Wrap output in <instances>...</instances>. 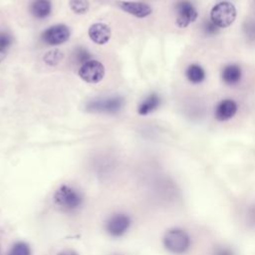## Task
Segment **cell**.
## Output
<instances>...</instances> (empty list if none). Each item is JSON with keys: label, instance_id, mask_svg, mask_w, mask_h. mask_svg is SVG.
Masks as SVG:
<instances>
[{"label": "cell", "instance_id": "6da1fadb", "mask_svg": "<svg viewBox=\"0 0 255 255\" xmlns=\"http://www.w3.org/2000/svg\"><path fill=\"white\" fill-rule=\"evenodd\" d=\"M56 204L66 211H74L82 206L84 202L83 194L73 186L63 184L54 194Z\"/></svg>", "mask_w": 255, "mask_h": 255}, {"label": "cell", "instance_id": "7a4b0ae2", "mask_svg": "<svg viewBox=\"0 0 255 255\" xmlns=\"http://www.w3.org/2000/svg\"><path fill=\"white\" fill-rule=\"evenodd\" d=\"M163 245L171 253H184L190 245L188 234L180 228H171L167 230L163 236Z\"/></svg>", "mask_w": 255, "mask_h": 255}, {"label": "cell", "instance_id": "3957f363", "mask_svg": "<svg viewBox=\"0 0 255 255\" xmlns=\"http://www.w3.org/2000/svg\"><path fill=\"white\" fill-rule=\"evenodd\" d=\"M236 18V8L228 1H222L214 5L210 11V20L218 28L229 27Z\"/></svg>", "mask_w": 255, "mask_h": 255}, {"label": "cell", "instance_id": "277c9868", "mask_svg": "<svg viewBox=\"0 0 255 255\" xmlns=\"http://www.w3.org/2000/svg\"><path fill=\"white\" fill-rule=\"evenodd\" d=\"M125 101L122 97H110L105 99H96L86 105V110L90 113L116 114L122 110Z\"/></svg>", "mask_w": 255, "mask_h": 255}, {"label": "cell", "instance_id": "5b68a950", "mask_svg": "<svg viewBox=\"0 0 255 255\" xmlns=\"http://www.w3.org/2000/svg\"><path fill=\"white\" fill-rule=\"evenodd\" d=\"M131 220L130 217L126 213H115L111 215L106 223L105 228L108 234L113 237H121L123 236L130 227Z\"/></svg>", "mask_w": 255, "mask_h": 255}, {"label": "cell", "instance_id": "8992f818", "mask_svg": "<svg viewBox=\"0 0 255 255\" xmlns=\"http://www.w3.org/2000/svg\"><path fill=\"white\" fill-rule=\"evenodd\" d=\"M176 25L185 28L197 19V11L189 0H179L175 5Z\"/></svg>", "mask_w": 255, "mask_h": 255}, {"label": "cell", "instance_id": "52a82bcc", "mask_svg": "<svg viewBox=\"0 0 255 255\" xmlns=\"http://www.w3.org/2000/svg\"><path fill=\"white\" fill-rule=\"evenodd\" d=\"M79 76L87 83L97 84L101 82L105 76V67L101 62L91 60L81 66Z\"/></svg>", "mask_w": 255, "mask_h": 255}, {"label": "cell", "instance_id": "ba28073f", "mask_svg": "<svg viewBox=\"0 0 255 255\" xmlns=\"http://www.w3.org/2000/svg\"><path fill=\"white\" fill-rule=\"evenodd\" d=\"M43 42L48 45H60L68 41L70 38V30L64 24H57L46 29L41 36Z\"/></svg>", "mask_w": 255, "mask_h": 255}, {"label": "cell", "instance_id": "9c48e42d", "mask_svg": "<svg viewBox=\"0 0 255 255\" xmlns=\"http://www.w3.org/2000/svg\"><path fill=\"white\" fill-rule=\"evenodd\" d=\"M117 5L124 10L125 12L137 17V18H144L151 14L152 10L149 5L142 3V2H136V1H118Z\"/></svg>", "mask_w": 255, "mask_h": 255}, {"label": "cell", "instance_id": "30bf717a", "mask_svg": "<svg viewBox=\"0 0 255 255\" xmlns=\"http://www.w3.org/2000/svg\"><path fill=\"white\" fill-rule=\"evenodd\" d=\"M89 36L96 44L104 45L111 39V28L104 23H95L89 28Z\"/></svg>", "mask_w": 255, "mask_h": 255}, {"label": "cell", "instance_id": "8fae6325", "mask_svg": "<svg viewBox=\"0 0 255 255\" xmlns=\"http://www.w3.org/2000/svg\"><path fill=\"white\" fill-rule=\"evenodd\" d=\"M237 112V104L233 100H223L215 108L214 117L219 122H225L233 118Z\"/></svg>", "mask_w": 255, "mask_h": 255}, {"label": "cell", "instance_id": "7c38bea8", "mask_svg": "<svg viewBox=\"0 0 255 255\" xmlns=\"http://www.w3.org/2000/svg\"><path fill=\"white\" fill-rule=\"evenodd\" d=\"M30 12L38 19L48 17L52 12L51 0H33L30 4Z\"/></svg>", "mask_w": 255, "mask_h": 255}, {"label": "cell", "instance_id": "4fadbf2b", "mask_svg": "<svg viewBox=\"0 0 255 255\" xmlns=\"http://www.w3.org/2000/svg\"><path fill=\"white\" fill-rule=\"evenodd\" d=\"M221 78L228 86L237 85L241 80V69L239 66L231 64L223 68Z\"/></svg>", "mask_w": 255, "mask_h": 255}, {"label": "cell", "instance_id": "5bb4252c", "mask_svg": "<svg viewBox=\"0 0 255 255\" xmlns=\"http://www.w3.org/2000/svg\"><path fill=\"white\" fill-rule=\"evenodd\" d=\"M159 105H160V98L158 97L157 94L152 93L140 103L137 109V113L140 116H146L151 112H153L154 110H156Z\"/></svg>", "mask_w": 255, "mask_h": 255}, {"label": "cell", "instance_id": "9a60e30c", "mask_svg": "<svg viewBox=\"0 0 255 255\" xmlns=\"http://www.w3.org/2000/svg\"><path fill=\"white\" fill-rule=\"evenodd\" d=\"M185 75L188 81L191 82L192 84H199L205 78L204 70L199 65H196V64L189 65L188 68L186 69Z\"/></svg>", "mask_w": 255, "mask_h": 255}, {"label": "cell", "instance_id": "2e32d148", "mask_svg": "<svg viewBox=\"0 0 255 255\" xmlns=\"http://www.w3.org/2000/svg\"><path fill=\"white\" fill-rule=\"evenodd\" d=\"M63 58H64L63 52L58 50V49H54V50L48 51L44 55L43 60L49 66H56L57 64H59L63 60Z\"/></svg>", "mask_w": 255, "mask_h": 255}, {"label": "cell", "instance_id": "e0dca14e", "mask_svg": "<svg viewBox=\"0 0 255 255\" xmlns=\"http://www.w3.org/2000/svg\"><path fill=\"white\" fill-rule=\"evenodd\" d=\"M70 7L76 14H85L90 7L88 0H70Z\"/></svg>", "mask_w": 255, "mask_h": 255}, {"label": "cell", "instance_id": "ac0fdd59", "mask_svg": "<svg viewBox=\"0 0 255 255\" xmlns=\"http://www.w3.org/2000/svg\"><path fill=\"white\" fill-rule=\"evenodd\" d=\"M74 56H75V60L77 61V63H81L82 65L91 61L92 59V55L91 53L83 48V47H78L76 50H75V53H74Z\"/></svg>", "mask_w": 255, "mask_h": 255}, {"label": "cell", "instance_id": "d6986e66", "mask_svg": "<svg viewBox=\"0 0 255 255\" xmlns=\"http://www.w3.org/2000/svg\"><path fill=\"white\" fill-rule=\"evenodd\" d=\"M30 248L25 242H17L15 243L10 252L9 255H30Z\"/></svg>", "mask_w": 255, "mask_h": 255}, {"label": "cell", "instance_id": "ffe728a7", "mask_svg": "<svg viewBox=\"0 0 255 255\" xmlns=\"http://www.w3.org/2000/svg\"><path fill=\"white\" fill-rule=\"evenodd\" d=\"M12 36L8 32L0 31V50L5 51L12 44Z\"/></svg>", "mask_w": 255, "mask_h": 255}, {"label": "cell", "instance_id": "44dd1931", "mask_svg": "<svg viewBox=\"0 0 255 255\" xmlns=\"http://www.w3.org/2000/svg\"><path fill=\"white\" fill-rule=\"evenodd\" d=\"M202 29L206 35H214L218 32L219 28L211 20H206L202 26Z\"/></svg>", "mask_w": 255, "mask_h": 255}, {"label": "cell", "instance_id": "7402d4cb", "mask_svg": "<svg viewBox=\"0 0 255 255\" xmlns=\"http://www.w3.org/2000/svg\"><path fill=\"white\" fill-rule=\"evenodd\" d=\"M214 255H234L233 251L227 247H220L217 248Z\"/></svg>", "mask_w": 255, "mask_h": 255}, {"label": "cell", "instance_id": "603a6c76", "mask_svg": "<svg viewBox=\"0 0 255 255\" xmlns=\"http://www.w3.org/2000/svg\"><path fill=\"white\" fill-rule=\"evenodd\" d=\"M58 255H78V254H77L75 251L68 249V250H63V251H61L60 253H58Z\"/></svg>", "mask_w": 255, "mask_h": 255}, {"label": "cell", "instance_id": "cb8c5ba5", "mask_svg": "<svg viewBox=\"0 0 255 255\" xmlns=\"http://www.w3.org/2000/svg\"><path fill=\"white\" fill-rule=\"evenodd\" d=\"M249 215H250V218H251V221L253 222V223H255V207H253L252 209H251V211H250V213H249Z\"/></svg>", "mask_w": 255, "mask_h": 255}, {"label": "cell", "instance_id": "d4e9b609", "mask_svg": "<svg viewBox=\"0 0 255 255\" xmlns=\"http://www.w3.org/2000/svg\"><path fill=\"white\" fill-rule=\"evenodd\" d=\"M5 57H6V53H5V51L0 50V63L5 59Z\"/></svg>", "mask_w": 255, "mask_h": 255}]
</instances>
